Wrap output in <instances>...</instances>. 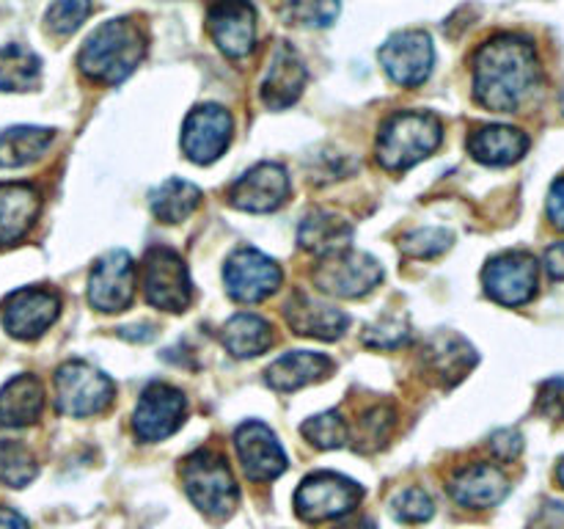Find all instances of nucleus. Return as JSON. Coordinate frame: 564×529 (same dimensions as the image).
<instances>
[{
	"instance_id": "f257e3e1",
	"label": "nucleus",
	"mask_w": 564,
	"mask_h": 529,
	"mask_svg": "<svg viewBox=\"0 0 564 529\" xmlns=\"http://www.w3.org/2000/svg\"><path fill=\"white\" fill-rule=\"evenodd\" d=\"M540 80L538 50L518 33H501L474 58V94L494 114H512L527 102Z\"/></svg>"
},
{
	"instance_id": "f03ea898",
	"label": "nucleus",
	"mask_w": 564,
	"mask_h": 529,
	"mask_svg": "<svg viewBox=\"0 0 564 529\" xmlns=\"http://www.w3.org/2000/svg\"><path fill=\"white\" fill-rule=\"evenodd\" d=\"M143 53H147L143 33L130 20H110L88 33L77 64L94 80L116 86L135 72Z\"/></svg>"
},
{
	"instance_id": "7ed1b4c3",
	"label": "nucleus",
	"mask_w": 564,
	"mask_h": 529,
	"mask_svg": "<svg viewBox=\"0 0 564 529\" xmlns=\"http://www.w3.org/2000/svg\"><path fill=\"white\" fill-rule=\"evenodd\" d=\"M441 121L422 110H400L378 132V163L389 171H405L422 163L441 147Z\"/></svg>"
},
{
	"instance_id": "20e7f679",
	"label": "nucleus",
	"mask_w": 564,
	"mask_h": 529,
	"mask_svg": "<svg viewBox=\"0 0 564 529\" xmlns=\"http://www.w3.org/2000/svg\"><path fill=\"white\" fill-rule=\"evenodd\" d=\"M182 483L202 512L226 518L237 507V483L229 463L213 450H198L182 463Z\"/></svg>"
},
{
	"instance_id": "39448f33",
	"label": "nucleus",
	"mask_w": 564,
	"mask_h": 529,
	"mask_svg": "<svg viewBox=\"0 0 564 529\" xmlns=\"http://www.w3.org/2000/svg\"><path fill=\"white\" fill-rule=\"evenodd\" d=\"M113 400V380L88 361H66L55 373V406L64 417H94Z\"/></svg>"
},
{
	"instance_id": "423d86ee",
	"label": "nucleus",
	"mask_w": 564,
	"mask_h": 529,
	"mask_svg": "<svg viewBox=\"0 0 564 529\" xmlns=\"http://www.w3.org/2000/svg\"><path fill=\"white\" fill-rule=\"evenodd\" d=\"M364 499V488L356 479L336 472L308 474L295 490V510L303 521L319 523L350 516Z\"/></svg>"
},
{
	"instance_id": "0eeeda50",
	"label": "nucleus",
	"mask_w": 564,
	"mask_h": 529,
	"mask_svg": "<svg viewBox=\"0 0 564 529\" xmlns=\"http://www.w3.org/2000/svg\"><path fill=\"white\" fill-rule=\"evenodd\" d=\"M143 295L154 309L185 312L191 306L193 284L187 264L169 246H152L143 257Z\"/></svg>"
},
{
	"instance_id": "6e6552de",
	"label": "nucleus",
	"mask_w": 564,
	"mask_h": 529,
	"mask_svg": "<svg viewBox=\"0 0 564 529\" xmlns=\"http://www.w3.org/2000/svg\"><path fill=\"white\" fill-rule=\"evenodd\" d=\"M314 281L323 292L336 298H361L383 281V268L364 251H345L323 257L314 270Z\"/></svg>"
},
{
	"instance_id": "1a4fd4ad",
	"label": "nucleus",
	"mask_w": 564,
	"mask_h": 529,
	"mask_svg": "<svg viewBox=\"0 0 564 529\" xmlns=\"http://www.w3.org/2000/svg\"><path fill=\"white\" fill-rule=\"evenodd\" d=\"M538 259L527 251H507L490 259L482 270L485 292L501 306H523L538 292Z\"/></svg>"
},
{
	"instance_id": "9d476101",
	"label": "nucleus",
	"mask_w": 564,
	"mask_h": 529,
	"mask_svg": "<svg viewBox=\"0 0 564 529\" xmlns=\"http://www.w3.org/2000/svg\"><path fill=\"white\" fill-rule=\"evenodd\" d=\"M61 298L47 287H22L6 295L0 306L3 328L14 339H39L58 320Z\"/></svg>"
},
{
	"instance_id": "9b49d317",
	"label": "nucleus",
	"mask_w": 564,
	"mask_h": 529,
	"mask_svg": "<svg viewBox=\"0 0 564 529\" xmlns=\"http://www.w3.org/2000/svg\"><path fill=\"white\" fill-rule=\"evenodd\" d=\"M226 290L240 303H259L281 287V268L275 259L257 248H237L224 268Z\"/></svg>"
},
{
	"instance_id": "f8f14e48",
	"label": "nucleus",
	"mask_w": 564,
	"mask_h": 529,
	"mask_svg": "<svg viewBox=\"0 0 564 529\" xmlns=\"http://www.w3.org/2000/svg\"><path fill=\"white\" fill-rule=\"evenodd\" d=\"M187 400L176 386L149 384L132 413V430L141 441H163L182 428Z\"/></svg>"
},
{
	"instance_id": "ddd939ff",
	"label": "nucleus",
	"mask_w": 564,
	"mask_h": 529,
	"mask_svg": "<svg viewBox=\"0 0 564 529\" xmlns=\"http://www.w3.org/2000/svg\"><path fill=\"white\" fill-rule=\"evenodd\" d=\"M380 64L397 86H422L435 64L433 39L424 31H400L380 47Z\"/></svg>"
},
{
	"instance_id": "4468645a",
	"label": "nucleus",
	"mask_w": 564,
	"mask_h": 529,
	"mask_svg": "<svg viewBox=\"0 0 564 529\" xmlns=\"http://www.w3.org/2000/svg\"><path fill=\"white\" fill-rule=\"evenodd\" d=\"M235 450L240 468L253 483H268L286 472V452L264 422L248 419L237 428Z\"/></svg>"
},
{
	"instance_id": "2eb2a0df",
	"label": "nucleus",
	"mask_w": 564,
	"mask_h": 529,
	"mask_svg": "<svg viewBox=\"0 0 564 529\" xmlns=\"http://www.w3.org/2000/svg\"><path fill=\"white\" fill-rule=\"evenodd\" d=\"M135 292V264L127 251H108L88 273V303L99 312H121Z\"/></svg>"
},
{
	"instance_id": "dca6fc26",
	"label": "nucleus",
	"mask_w": 564,
	"mask_h": 529,
	"mask_svg": "<svg viewBox=\"0 0 564 529\" xmlns=\"http://www.w3.org/2000/svg\"><path fill=\"white\" fill-rule=\"evenodd\" d=\"M231 116L220 105H198L182 127V149L198 165L215 163L229 149Z\"/></svg>"
},
{
	"instance_id": "f3484780",
	"label": "nucleus",
	"mask_w": 564,
	"mask_h": 529,
	"mask_svg": "<svg viewBox=\"0 0 564 529\" xmlns=\"http://www.w3.org/2000/svg\"><path fill=\"white\" fill-rule=\"evenodd\" d=\"M290 196V176L279 163H259L231 185V207L242 213H273Z\"/></svg>"
},
{
	"instance_id": "a211bd4d",
	"label": "nucleus",
	"mask_w": 564,
	"mask_h": 529,
	"mask_svg": "<svg viewBox=\"0 0 564 529\" xmlns=\"http://www.w3.org/2000/svg\"><path fill=\"white\" fill-rule=\"evenodd\" d=\"M209 31L229 58H246L257 44V9L248 0H218L209 9Z\"/></svg>"
},
{
	"instance_id": "6ab92c4d",
	"label": "nucleus",
	"mask_w": 564,
	"mask_h": 529,
	"mask_svg": "<svg viewBox=\"0 0 564 529\" xmlns=\"http://www.w3.org/2000/svg\"><path fill=\"white\" fill-rule=\"evenodd\" d=\"M449 490L457 505L485 510V507H494L505 499L510 483H507V474L494 463H474V466L460 468L455 474Z\"/></svg>"
},
{
	"instance_id": "aec40b11",
	"label": "nucleus",
	"mask_w": 564,
	"mask_h": 529,
	"mask_svg": "<svg viewBox=\"0 0 564 529\" xmlns=\"http://www.w3.org/2000/svg\"><path fill=\"white\" fill-rule=\"evenodd\" d=\"M303 86H306V66H303L301 55L290 44H279L262 83L264 105L275 110L290 108L303 94Z\"/></svg>"
},
{
	"instance_id": "412c9836",
	"label": "nucleus",
	"mask_w": 564,
	"mask_h": 529,
	"mask_svg": "<svg viewBox=\"0 0 564 529\" xmlns=\"http://www.w3.org/2000/svg\"><path fill=\"white\" fill-rule=\"evenodd\" d=\"M42 198L33 185L6 182L0 185V248L22 240L36 220Z\"/></svg>"
},
{
	"instance_id": "4be33fe9",
	"label": "nucleus",
	"mask_w": 564,
	"mask_h": 529,
	"mask_svg": "<svg viewBox=\"0 0 564 529\" xmlns=\"http://www.w3.org/2000/svg\"><path fill=\"white\" fill-rule=\"evenodd\" d=\"M286 323L301 336L334 342L345 334L347 325H350V317L341 309L328 306V303L312 301L306 295H295L286 303Z\"/></svg>"
},
{
	"instance_id": "5701e85b",
	"label": "nucleus",
	"mask_w": 564,
	"mask_h": 529,
	"mask_svg": "<svg viewBox=\"0 0 564 529\" xmlns=\"http://www.w3.org/2000/svg\"><path fill=\"white\" fill-rule=\"evenodd\" d=\"M334 364L328 356L317 350H292L275 358L264 373V380L273 386L275 391H297L303 386H312L317 380L328 378Z\"/></svg>"
},
{
	"instance_id": "b1692460",
	"label": "nucleus",
	"mask_w": 564,
	"mask_h": 529,
	"mask_svg": "<svg viewBox=\"0 0 564 529\" xmlns=\"http://www.w3.org/2000/svg\"><path fill=\"white\" fill-rule=\"evenodd\" d=\"M44 386L36 375H14L0 386V428H28L42 417Z\"/></svg>"
},
{
	"instance_id": "393cba45",
	"label": "nucleus",
	"mask_w": 564,
	"mask_h": 529,
	"mask_svg": "<svg viewBox=\"0 0 564 529\" xmlns=\"http://www.w3.org/2000/svg\"><path fill=\"white\" fill-rule=\"evenodd\" d=\"M527 132L507 125H485L468 138V152L485 165H512L527 154Z\"/></svg>"
},
{
	"instance_id": "a878e982",
	"label": "nucleus",
	"mask_w": 564,
	"mask_h": 529,
	"mask_svg": "<svg viewBox=\"0 0 564 529\" xmlns=\"http://www.w3.org/2000/svg\"><path fill=\"white\" fill-rule=\"evenodd\" d=\"M352 226L347 224V218L330 213V209H312V213L303 215L301 226H297V242L306 251L319 253V257H330V253H339L345 248H350Z\"/></svg>"
},
{
	"instance_id": "bb28decb",
	"label": "nucleus",
	"mask_w": 564,
	"mask_h": 529,
	"mask_svg": "<svg viewBox=\"0 0 564 529\" xmlns=\"http://www.w3.org/2000/svg\"><path fill=\"white\" fill-rule=\"evenodd\" d=\"M220 342L235 358H253L273 345V325L251 312H240L220 328Z\"/></svg>"
},
{
	"instance_id": "cd10ccee",
	"label": "nucleus",
	"mask_w": 564,
	"mask_h": 529,
	"mask_svg": "<svg viewBox=\"0 0 564 529\" xmlns=\"http://www.w3.org/2000/svg\"><path fill=\"white\" fill-rule=\"evenodd\" d=\"M55 130L50 127H9L0 132V169H22L42 158L53 143Z\"/></svg>"
},
{
	"instance_id": "c85d7f7f",
	"label": "nucleus",
	"mask_w": 564,
	"mask_h": 529,
	"mask_svg": "<svg viewBox=\"0 0 564 529\" xmlns=\"http://www.w3.org/2000/svg\"><path fill=\"white\" fill-rule=\"evenodd\" d=\"M202 202V191L193 182L171 176V180L160 182L152 193H149V207L160 224H182L193 215V209Z\"/></svg>"
},
{
	"instance_id": "c756f323",
	"label": "nucleus",
	"mask_w": 564,
	"mask_h": 529,
	"mask_svg": "<svg viewBox=\"0 0 564 529\" xmlns=\"http://www.w3.org/2000/svg\"><path fill=\"white\" fill-rule=\"evenodd\" d=\"M42 77V61L25 44L0 47V91H31Z\"/></svg>"
},
{
	"instance_id": "7c9ffc66",
	"label": "nucleus",
	"mask_w": 564,
	"mask_h": 529,
	"mask_svg": "<svg viewBox=\"0 0 564 529\" xmlns=\"http://www.w3.org/2000/svg\"><path fill=\"white\" fill-rule=\"evenodd\" d=\"M427 358L433 361L435 373L449 380L463 378V373L471 369L474 361H477L474 347L455 334H444L438 339H433V345L427 347Z\"/></svg>"
},
{
	"instance_id": "2f4dec72",
	"label": "nucleus",
	"mask_w": 564,
	"mask_h": 529,
	"mask_svg": "<svg viewBox=\"0 0 564 529\" xmlns=\"http://www.w3.org/2000/svg\"><path fill=\"white\" fill-rule=\"evenodd\" d=\"M301 433L306 435L308 444L317 446V450H339V446L350 444V428H347L345 417H341L339 411H325L306 419Z\"/></svg>"
},
{
	"instance_id": "473e14b6",
	"label": "nucleus",
	"mask_w": 564,
	"mask_h": 529,
	"mask_svg": "<svg viewBox=\"0 0 564 529\" xmlns=\"http://www.w3.org/2000/svg\"><path fill=\"white\" fill-rule=\"evenodd\" d=\"M36 474V461L20 441H0V483L9 488H25Z\"/></svg>"
},
{
	"instance_id": "72a5a7b5",
	"label": "nucleus",
	"mask_w": 564,
	"mask_h": 529,
	"mask_svg": "<svg viewBox=\"0 0 564 529\" xmlns=\"http://www.w3.org/2000/svg\"><path fill=\"white\" fill-rule=\"evenodd\" d=\"M88 14H91V0H55L44 14V22L55 36H69L86 22Z\"/></svg>"
},
{
	"instance_id": "f704fd0d",
	"label": "nucleus",
	"mask_w": 564,
	"mask_h": 529,
	"mask_svg": "<svg viewBox=\"0 0 564 529\" xmlns=\"http://www.w3.org/2000/svg\"><path fill=\"white\" fill-rule=\"evenodd\" d=\"M391 512L402 523H424L435 516V501L427 490L405 488L391 499Z\"/></svg>"
},
{
	"instance_id": "c9c22d12",
	"label": "nucleus",
	"mask_w": 564,
	"mask_h": 529,
	"mask_svg": "<svg viewBox=\"0 0 564 529\" xmlns=\"http://www.w3.org/2000/svg\"><path fill=\"white\" fill-rule=\"evenodd\" d=\"M286 17L297 25L325 28L339 17V0H290Z\"/></svg>"
},
{
	"instance_id": "e433bc0d",
	"label": "nucleus",
	"mask_w": 564,
	"mask_h": 529,
	"mask_svg": "<svg viewBox=\"0 0 564 529\" xmlns=\"http://www.w3.org/2000/svg\"><path fill=\"white\" fill-rule=\"evenodd\" d=\"M452 240H455V235L446 229H419L405 237L402 248H405L408 257L433 259L438 257V253H444L446 248L452 246Z\"/></svg>"
},
{
	"instance_id": "4c0bfd02",
	"label": "nucleus",
	"mask_w": 564,
	"mask_h": 529,
	"mask_svg": "<svg viewBox=\"0 0 564 529\" xmlns=\"http://www.w3.org/2000/svg\"><path fill=\"white\" fill-rule=\"evenodd\" d=\"M408 336H411V325H408V320L386 314V317H380L378 323L369 325L364 342L372 347H400L405 345Z\"/></svg>"
},
{
	"instance_id": "58836bf2",
	"label": "nucleus",
	"mask_w": 564,
	"mask_h": 529,
	"mask_svg": "<svg viewBox=\"0 0 564 529\" xmlns=\"http://www.w3.org/2000/svg\"><path fill=\"white\" fill-rule=\"evenodd\" d=\"M540 413L551 419H564V378L545 380L540 389Z\"/></svg>"
},
{
	"instance_id": "ea45409f",
	"label": "nucleus",
	"mask_w": 564,
	"mask_h": 529,
	"mask_svg": "<svg viewBox=\"0 0 564 529\" xmlns=\"http://www.w3.org/2000/svg\"><path fill=\"white\" fill-rule=\"evenodd\" d=\"M490 446H494L496 457H501V461H516L523 450V439L516 430H499V433L490 439Z\"/></svg>"
},
{
	"instance_id": "a19ab883",
	"label": "nucleus",
	"mask_w": 564,
	"mask_h": 529,
	"mask_svg": "<svg viewBox=\"0 0 564 529\" xmlns=\"http://www.w3.org/2000/svg\"><path fill=\"white\" fill-rule=\"evenodd\" d=\"M532 529H564V505L562 501H549L534 518Z\"/></svg>"
},
{
	"instance_id": "79ce46f5",
	"label": "nucleus",
	"mask_w": 564,
	"mask_h": 529,
	"mask_svg": "<svg viewBox=\"0 0 564 529\" xmlns=\"http://www.w3.org/2000/svg\"><path fill=\"white\" fill-rule=\"evenodd\" d=\"M549 218L556 229L564 231V176L556 180L549 191Z\"/></svg>"
},
{
	"instance_id": "37998d69",
	"label": "nucleus",
	"mask_w": 564,
	"mask_h": 529,
	"mask_svg": "<svg viewBox=\"0 0 564 529\" xmlns=\"http://www.w3.org/2000/svg\"><path fill=\"white\" fill-rule=\"evenodd\" d=\"M543 262H545V270H549L551 279L564 281V240L554 242V246H551L549 251H545Z\"/></svg>"
},
{
	"instance_id": "c03bdc74",
	"label": "nucleus",
	"mask_w": 564,
	"mask_h": 529,
	"mask_svg": "<svg viewBox=\"0 0 564 529\" xmlns=\"http://www.w3.org/2000/svg\"><path fill=\"white\" fill-rule=\"evenodd\" d=\"M0 529H31L25 518L11 507H0Z\"/></svg>"
},
{
	"instance_id": "a18cd8bd",
	"label": "nucleus",
	"mask_w": 564,
	"mask_h": 529,
	"mask_svg": "<svg viewBox=\"0 0 564 529\" xmlns=\"http://www.w3.org/2000/svg\"><path fill=\"white\" fill-rule=\"evenodd\" d=\"M336 529H375V523L369 518H361V521H350V523H341Z\"/></svg>"
},
{
	"instance_id": "49530a36",
	"label": "nucleus",
	"mask_w": 564,
	"mask_h": 529,
	"mask_svg": "<svg viewBox=\"0 0 564 529\" xmlns=\"http://www.w3.org/2000/svg\"><path fill=\"white\" fill-rule=\"evenodd\" d=\"M556 479H560V485L564 488V457L560 461V466H556Z\"/></svg>"
},
{
	"instance_id": "de8ad7c7",
	"label": "nucleus",
	"mask_w": 564,
	"mask_h": 529,
	"mask_svg": "<svg viewBox=\"0 0 564 529\" xmlns=\"http://www.w3.org/2000/svg\"><path fill=\"white\" fill-rule=\"evenodd\" d=\"M562 108H564V94H562Z\"/></svg>"
}]
</instances>
